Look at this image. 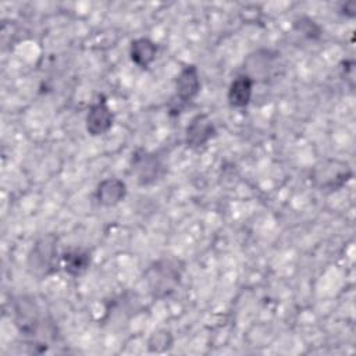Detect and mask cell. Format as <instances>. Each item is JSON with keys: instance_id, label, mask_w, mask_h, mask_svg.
I'll return each instance as SVG.
<instances>
[{"instance_id": "cell-11", "label": "cell", "mask_w": 356, "mask_h": 356, "mask_svg": "<svg viewBox=\"0 0 356 356\" xmlns=\"http://www.w3.org/2000/svg\"><path fill=\"white\" fill-rule=\"evenodd\" d=\"M157 46L147 38H139L132 40L129 47V56L134 64L140 68H147L156 58Z\"/></svg>"}, {"instance_id": "cell-14", "label": "cell", "mask_w": 356, "mask_h": 356, "mask_svg": "<svg viewBox=\"0 0 356 356\" xmlns=\"http://www.w3.org/2000/svg\"><path fill=\"white\" fill-rule=\"evenodd\" d=\"M293 26L298 32H300L303 36L309 39H317L321 35L320 26L312 18L307 17H300L299 19H296Z\"/></svg>"}, {"instance_id": "cell-9", "label": "cell", "mask_w": 356, "mask_h": 356, "mask_svg": "<svg viewBox=\"0 0 356 356\" xmlns=\"http://www.w3.org/2000/svg\"><path fill=\"white\" fill-rule=\"evenodd\" d=\"M96 200L99 204L110 207L122 202L127 196V185L118 178H106L96 188Z\"/></svg>"}, {"instance_id": "cell-2", "label": "cell", "mask_w": 356, "mask_h": 356, "mask_svg": "<svg viewBox=\"0 0 356 356\" xmlns=\"http://www.w3.org/2000/svg\"><path fill=\"white\" fill-rule=\"evenodd\" d=\"M353 172L346 161L338 159H325L314 165L312 179L320 191L334 192L346 185Z\"/></svg>"}, {"instance_id": "cell-12", "label": "cell", "mask_w": 356, "mask_h": 356, "mask_svg": "<svg viewBox=\"0 0 356 356\" xmlns=\"http://www.w3.org/2000/svg\"><path fill=\"white\" fill-rule=\"evenodd\" d=\"M64 271L72 277L83 274L90 266V254L82 249H71L61 257Z\"/></svg>"}, {"instance_id": "cell-1", "label": "cell", "mask_w": 356, "mask_h": 356, "mask_svg": "<svg viewBox=\"0 0 356 356\" xmlns=\"http://www.w3.org/2000/svg\"><path fill=\"white\" fill-rule=\"evenodd\" d=\"M57 264V238L53 234H46L33 243L28 253V271L38 278H44L56 271Z\"/></svg>"}, {"instance_id": "cell-6", "label": "cell", "mask_w": 356, "mask_h": 356, "mask_svg": "<svg viewBox=\"0 0 356 356\" xmlns=\"http://www.w3.org/2000/svg\"><path fill=\"white\" fill-rule=\"evenodd\" d=\"M216 135V127L206 114H196L186 127L185 143L191 149H200Z\"/></svg>"}, {"instance_id": "cell-8", "label": "cell", "mask_w": 356, "mask_h": 356, "mask_svg": "<svg viewBox=\"0 0 356 356\" xmlns=\"http://www.w3.org/2000/svg\"><path fill=\"white\" fill-rule=\"evenodd\" d=\"M132 171L136 175V179L140 185L153 184L161 171V163L154 153L140 152L134 156Z\"/></svg>"}, {"instance_id": "cell-7", "label": "cell", "mask_w": 356, "mask_h": 356, "mask_svg": "<svg viewBox=\"0 0 356 356\" xmlns=\"http://www.w3.org/2000/svg\"><path fill=\"white\" fill-rule=\"evenodd\" d=\"M200 90V75L195 64L185 65L175 79V97L178 103L191 102Z\"/></svg>"}, {"instance_id": "cell-3", "label": "cell", "mask_w": 356, "mask_h": 356, "mask_svg": "<svg viewBox=\"0 0 356 356\" xmlns=\"http://www.w3.org/2000/svg\"><path fill=\"white\" fill-rule=\"evenodd\" d=\"M146 278L154 295L164 296L172 292L178 285L181 267H178V263L171 259H163L150 266Z\"/></svg>"}, {"instance_id": "cell-5", "label": "cell", "mask_w": 356, "mask_h": 356, "mask_svg": "<svg viewBox=\"0 0 356 356\" xmlns=\"http://www.w3.org/2000/svg\"><path fill=\"white\" fill-rule=\"evenodd\" d=\"M114 122V114L104 99H99L93 103L86 114L85 125L86 131L92 136H100L107 134Z\"/></svg>"}, {"instance_id": "cell-4", "label": "cell", "mask_w": 356, "mask_h": 356, "mask_svg": "<svg viewBox=\"0 0 356 356\" xmlns=\"http://www.w3.org/2000/svg\"><path fill=\"white\" fill-rule=\"evenodd\" d=\"M14 314L17 328L22 335L28 338H35L44 324L40 307L38 306L35 299L29 296H19L17 299L14 306Z\"/></svg>"}, {"instance_id": "cell-13", "label": "cell", "mask_w": 356, "mask_h": 356, "mask_svg": "<svg viewBox=\"0 0 356 356\" xmlns=\"http://www.w3.org/2000/svg\"><path fill=\"white\" fill-rule=\"evenodd\" d=\"M172 335L170 331L167 330H159L156 332H153L147 341V348L150 352H164L167 349L171 348L172 345Z\"/></svg>"}, {"instance_id": "cell-10", "label": "cell", "mask_w": 356, "mask_h": 356, "mask_svg": "<svg viewBox=\"0 0 356 356\" xmlns=\"http://www.w3.org/2000/svg\"><path fill=\"white\" fill-rule=\"evenodd\" d=\"M253 83L254 81L246 75H238L229 85L228 88V103L234 108H243L249 104L252 99V92H253Z\"/></svg>"}]
</instances>
